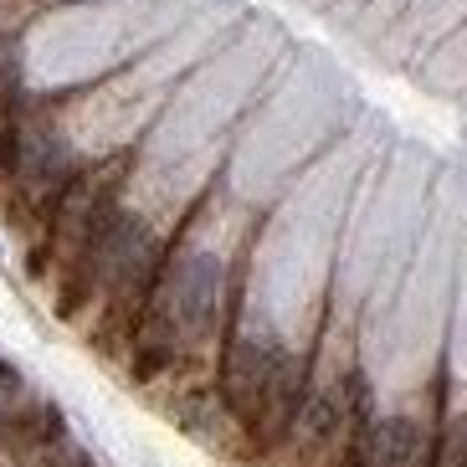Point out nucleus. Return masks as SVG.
<instances>
[{"mask_svg":"<svg viewBox=\"0 0 467 467\" xmlns=\"http://www.w3.org/2000/svg\"><path fill=\"white\" fill-rule=\"evenodd\" d=\"M216 308H221V262L211 252H195L175 267L170 277L165 298H160V318H165V329L175 334L180 344L201 339L211 334L216 324Z\"/></svg>","mask_w":467,"mask_h":467,"instance_id":"f257e3e1","label":"nucleus"}]
</instances>
